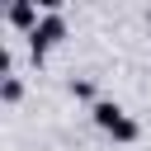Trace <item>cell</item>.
<instances>
[{
  "label": "cell",
  "mask_w": 151,
  "mask_h": 151,
  "mask_svg": "<svg viewBox=\"0 0 151 151\" xmlns=\"http://www.w3.org/2000/svg\"><path fill=\"white\" fill-rule=\"evenodd\" d=\"M118 118H123V113H118V109H113V104H99V109H94V123H99V127H104V132H109V127H113V123H118Z\"/></svg>",
  "instance_id": "obj_3"
},
{
  "label": "cell",
  "mask_w": 151,
  "mask_h": 151,
  "mask_svg": "<svg viewBox=\"0 0 151 151\" xmlns=\"http://www.w3.org/2000/svg\"><path fill=\"white\" fill-rule=\"evenodd\" d=\"M9 19H14L19 28H28V24H33V5H24V0H14V9H9ZM33 28H38V24H33Z\"/></svg>",
  "instance_id": "obj_2"
},
{
  "label": "cell",
  "mask_w": 151,
  "mask_h": 151,
  "mask_svg": "<svg viewBox=\"0 0 151 151\" xmlns=\"http://www.w3.org/2000/svg\"><path fill=\"white\" fill-rule=\"evenodd\" d=\"M61 33H66V24L52 14V19H42L38 28H33V52H42V47H52V42H61Z\"/></svg>",
  "instance_id": "obj_1"
}]
</instances>
